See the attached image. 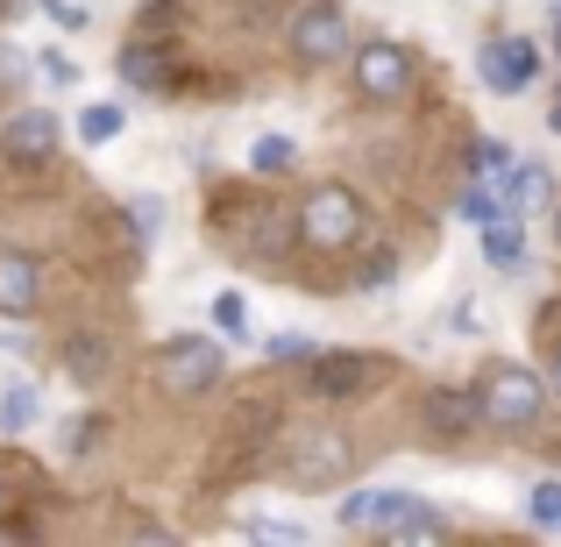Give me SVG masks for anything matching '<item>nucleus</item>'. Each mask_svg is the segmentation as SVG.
<instances>
[{
	"instance_id": "1",
	"label": "nucleus",
	"mask_w": 561,
	"mask_h": 547,
	"mask_svg": "<svg viewBox=\"0 0 561 547\" xmlns=\"http://www.w3.org/2000/svg\"><path fill=\"white\" fill-rule=\"evenodd\" d=\"M299 235H306L313 249H348V242L363 235V200H356L348 185H320L313 200L299 206Z\"/></svg>"
},
{
	"instance_id": "2",
	"label": "nucleus",
	"mask_w": 561,
	"mask_h": 547,
	"mask_svg": "<svg viewBox=\"0 0 561 547\" xmlns=\"http://www.w3.org/2000/svg\"><path fill=\"white\" fill-rule=\"evenodd\" d=\"M477 71H483L491 93H526L540 79V43L534 36H491L477 50Z\"/></svg>"
},
{
	"instance_id": "3",
	"label": "nucleus",
	"mask_w": 561,
	"mask_h": 547,
	"mask_svg": "<svg viewBox=\"0 0 561 547\" xmlns=\"http://www.w3.org/2000/svg\"><path fill=\"white\" fill-rule=\"evenodd\" d=\"M214 377H220V349L214 342H171V349H157V391L199 398V391H214Z\"/></svg>"
},
{
	"instance_id": "4",
	"label": "nucleus",
	"mask_w": 561,
	"mask_h": 547,
	"mask_svg": "<svg viewBox=\"0 0 561 547\" xmlns=\"http://www.w3.org/2000/svg\"><path fill=\"white\" fill-rule=\"evenodd\" d=\"M540 398H548V391H540L526 369H491V384H483V412H491L497 426H534Z\"/></svg>"
},
{
	"instance_id": "5",
	"label": "nucleus",
	"mask_w": 561,
	"mask_h": 547,
	"mask_svg": "<svg viewBox=\"0 0 561 547\" xmlns=\"http://www.w3.org/2000/svg\"><path fill=\"white\" fill-rule=\"evenodd\" d=\"M356 86H363L370 100H398V93L412 86V57L398 50V43H370V50L356 57Z\"/></svg>"
},
{
	"instance_id": "6",
	"label": "nucleus",
	"mask_w": 561,
	"mask_h": 547,
	"mask_svg": "<svg viewBox=\"0 0 561 547\" xmlns=\"http://www.w3.org/2000/svg\"><path fill=\"white\" fill-rule=\"evenodd\" d=\"M291 50H306L313 65L342 57V50H348V29H342V14H334V8H306L299 22H291Z\"/></svg>"
},
{
	"instance_id": "7",
	"label": "nucleus",
	"mask_w": 561,
	"mask_h": 547,
	"mask_svg": "<svg viewBox=\"0 0 561 547\" xmlns=\"http://www.w3.org/2000/svg\"><path fill=\"white\" fill-rule=\"evenodd\" d=\"M50 150H57V122L43 107H28V114L8 122V157L14 164H50Z\"/></svg>"
},
{
	"instance_id": "8",
	"label": "nucleus",
	"mask_w": 561,
	"mask_h": 547,
	"mask_svg": "<svg viewBox=\"0 0 561 547\" xmlns=\"http://www.w3.org/2000/svg\"><path fill=\"white\" fill-rule=\"evenodd\" d=\"M448 534V520H440L426 498H412V491H398V505H391V520H383V540H440Z\"/></svg>"
},
{
	"instance_id": "9",
	"label": "nucleus",
	"mask_w": 561,
	"mask_h": 547,
	"mask_svg": "<svg viewBox=\"0 0 561 547\" xmlns=\"http://www.w3.org/2000/svg\"><path fill=\"white\" fill-rule=\"evenodd\" d=\"M483 257H491L497 271H519V263H526V220H519V206H505V214L483 228Z\"/></svg>"
},
{
	"instance_id": "10",
	"label": "nucleus",
	"mask_w": 561,
	"mask_h": 547,
	"mask_svg": "<svg viewBox=\"0 0 561 547\" xmlns=\"http://www.w3.org/2000/svg\"><path fill=\"white\" fill-rule=\"evenodd\" d=\"M391 505H398V491H348L334 520H342V534H383Z\"/></svg>"
},
{
	"instance_id": "11",
	"label": "nucleus",
	"mask_w": 561,
	"mask_h": 547,
	"mask_svg": "<svg viewBox=\"0 0 561 547\" xmlns=\"http://www.w3.org/2000/svg\"><path fill=\"white\" fill-rule=\"evenodd\" d=\"M342 463H348V441L342 434H313L306 455H291V477H299V483H328Z\"/></svg>"
},
{
	"instance_id": "12",
	"label": "nucleus",
	"mask_w": 561,
	"mask_h": 547,
	"mask_svg": "<svg viewBox=\"0 0 561 547\" xmlns=\"http://www.w3.org/2000/svg\"><path fill=\"white\" fill-rule=\"evenodd\" d=\"M0 314H36V263L28 257H0Z\"/></svg>"
},
{
	"instance_id": "13",
	"label": "nucleus",
	"mask_w": 561,
	"mask_h": 547,
	"mask_svg": "<svg viewBox=\"0 0 561 547\" xmlns=\"http://www.w3.org/2000/svg\"><path fill=\"white\" fill-rule=\"evenodd\" d=\"M426 420H434V434H469V426H477V420H491V412H483V398L434 391V398H426Z\"/></svg>"
},
{
	"instance_id": "14",
	"label": "nucleus",
	"mask_w": 561,
	"mask_h": 547,
	"mask_svg": "<svg viewBox=\"0 0 561 547\" xmlns=\"http://www.w3.org/2000/svg\"><path fill=\"white\" fill-rule=\"evenodd\" d=\"M363 384V356H313V398H348Z\"/></svg>"
},
{
	"instance_id": "15",
	"label": "nucleus",
	"mask_w": 561,
	"mask_h": 547,
	"mask_svg": "<svg viewBox=\"0 0 561 547\" xmlns=\"http://www.w3.org/2000/svg\"><path fill=\"white\" fill-rule=\"evenodd\" d=\"M122 79H128V86H142V93L171 86V65H164V50H157V43H128V50H122Z\"/></svg>"
},
{
	"instance_id": "16",
	"label": "nucleus",
	"mask_w": 561,
	"mask_h": 547,
	"mask_svg": "<svg viewBox=\"0 0 561 547\" xmlns=\"http://www.w3.org/2000/svg\"><path fill=\"white\" fill-rule=\"evenodd\" d=\"M28 426H36V384L8 377L0 384V434H28Z\"/></svg>"
},
{
	"instance_id": "17",
	"label": "nucleus",
	"mask_w": 561,
	"mask_h": 547,
	"mask_svg": "<svg viewBox=\"0 0 561 547\" xmlns=\"http://www.w3.org/2000/svg\"><path fill=\"white\" fill-rule=\"evenodd\" d=\"M234 242H242L249 257H271V249L291 242V220H285V214H249L242 228H234Z\"/></svg>"
},
{
	"instance_id": "18",
	"label": "nucleus",
	"mask_w": 561,
	"mask_h": 547,
	"mask_svg": "<svg viewBox=\"0 0 561 547\" xmlns=\"http://www.w3.org/2000/svg\"><path fill=\"white\" fill-rule=\"evenodd\" d=\"M122 128H128V107H122V100H93V107L79 114V136L85 143H114Z\"/></svg>"
},
{
	"instance_id": "19",
	"label": "nucleus",
	"mask_w": 561,
	"mask_h": 547,
	"mask_svg": "<svg viewBox=\"0 0 561 547\" xmlns=\"http://www.w3.org/2000/svg\"><path fill=\"white\" fill-rule=\"evenodd\" d=\"M249 164H256L263 179H285V171L299 164V143H291V136H256V150H249Z\"/></svg>"
},
{
	"instance_id": "20",
	"label": "nucleus",
	"mask_w": 561,
	"mask_h": 547,
	"mask_svg": "<svg viewBox=\"0 0 561 547\" xmlns=\"http://www.w3.org/2000/svg\"><path fill=\"white\" fill-rule=\"evenodd\" d=\"M526 512H534V526L561 534V483H554V477H548V483H534V491H526Z\"/></svg>"
},
{
	"instance_id": "21",
	"label": "nucleus",
	"mask_w": 561,
	"mask_h": 547,
	"mask_svg": "<svg viewBox=\"0 0 561 547\" xmlns=\"http://www.w3.org/2000/svg\"><path fill=\"white\" fill-rule=\"evenodd\" d=\"M497 214H505V200H497V192H491V185H483V179H477V185H469V192H462V220H469V228H491V220H497Z\"/></svg>"
},
{
	"instance_id": "22",
	"label": "nucleus",
	"mask_w": 561,
	"mask_h": 547,
	"mask_svg": "<svg viewBox=\"0 0 561 547\" xmlns=\"http://www.w3.org/2000/svg\"><path fill=\"white\" fill-rule=\"evenodd\" d=\"M214 328L234 334V342H249V299H242V292H220V299H214Z\"/></svg>"
},
{
	"instance_id": "23",
	"label": "nucleus",
	"mask_w": 561,
	"mask_h": 547,
	"mask_svg": "<svg viewBox=\"0 0 561 547\" xmlns=\"http://www.w3.org/2000/svg\"><path fill=\"white\" fill-rule=\"evenodd\" d=\"M128 220H136V235L150 242V235L164 228V200H157V192H136V200H128Z\"/></svg>"
},
{
	"instance_id": "24",
	"label": "nucleus",
	"mask_w": 561,
	"mask_h": 547,
	"mask_svg": "<svg viewBox=\"0 0 561 547\" xmlns=\"http://www.w3.org/2000/svg\"><path fill=\"white\" fill-rule=\"evenodd\" d=\"M263 356H271V363H313L320 349L306 342V334H271V342H263Z\"/></svg>"
},
{
	"instance_id": "25",
	"label": "nucleus",
	"mask_w": 561,
	"mask_h": 547,
	"mask_svg": "<svg viewBox=\"0 0 561 547\" xmlns=\"http://www.w3.org/2000/svg\"><path fill=\"white\" fill-rule=\"evenodd\" d=\"M0 86H28V57H22V43H0Z\"/></svg>"
},
{
	"instance_id": "26",
	"label": "nucleus",
	"mask_w": 561,
	"mask_h": 547,
	"mask_svg": "<svg viewBox=\"0 0 561 547\" xmlns=\"http://www.w3.org/2000/svg\"><path fill=\"white\" fill-rule=\"evenodd\" d=\"M36 71H43L50 86H79V65H71L65 50H43V57H36Z\"/></svg>"
},
{
	"instance_id": "27",
	"label": "nucleus",
	"mask_w": 561,
	"mask_h": 547,
	"mask_svg": "<svg viewBox=\"0 0 561 547\" xmlns=\"http://www.w3.org/2000/svg\"><path fill=\"white\" fill-rule=\"evenodd\" d=\"M242 534H256V540H306V526L299 520H249Z\"/></svg>"
},
{
	"instance_id": "28",
	"label": "nucleus",
	"mask_w": 561,
	"mask_h": 547,
	"mask_svg": "<svg viewBox=\"0 0 561 547\" xmlns=\"http://www.w3.org/2000/svg\"><path fill=\"white\" fill-rule=\"evenodd\" d=\"M391 277H398V257H391V249H377V257L363 263V285H370V292H383Z\"/></svg>"
},
{
	"instance_id": "29",
	"label": "nucleus",
	"mask_w": 561,
	"mask_h": 547,
	"mask_svg": "<svg viewBox=\"0 0 561 547\" xmlns=\"http://www.w3.org/2000/svg\"><path fill=\"white\" fill-rule=\"evenodd\" d=\"M43 14H50L57 29H85V8H79V0H43Z\"/></svg>"
},
{
	"instance_id": "30",
	"label": "nucleus",
	"mask_w": 561,
	"mask_h": 547,
	"mask_svg": "<svg viewBox=\"0 0 561 547\" xmlns=\"http://www.w3.org/2000/svg\"><path fill=\"white\" fill-rule=\"evenodd\" d=\"M71 363H79V377H93V369H100V342H79V349H71Z\"/></svg>"
},
{
	"instance_id": "31",
	"label": "nucleus",
	"mask_w": 561,
	"mask_h": 547,
	"mask_svg": "<svg viewBox=\"0 0 561 547\" xmlns=\"http://www.w3.org/2000/svg\"><path fill=\"white\" fill-rule=\"evenodd\" d=\"M548 128H554V136H561V100H554V114H548Z\"/></svg>"
},
{
	"instance_id": "32",
	"label": "nucleus",
	"mask_w": 561,
	"mask_h": 547,
	"mask_svg": "<svg viewBox=\"0 0 561 547\" xmlns=\"http://www.w3.org/2000/svg\"><path fill=\"white\" fill-rule=\"evenodd\" d=\"M554 391H561V349H554Z\"/></svg>"
},
{
	"instance_id": "33",
	"label": "nucleus",
	"mask_w": 561,
	"mask_h": 547,
	"mask_svg": "<svg viewBox=\"0 0 561 547\" xmlns=\"http://www.w3.org/2000/svg\"><path fill=\"white\" fill-rule=\"evenodd\" d=\"M14 8H22V0H8V14H14Z\"/></svg>"
},
{
	"instance_id": "34",
	"label": "nucleus",
	"mask_w": 561,
	"mask_h": 547,
	"mask_svg": "<svg viewBox=\"0 0 561 547\" xmlns=\"http://www.w3.org/2000/svg\"><path fill=\"white\" fill-rule=\"evenodd\" d=\"M554 235H561V228H554Z\"/></svg>"
}]
</instances>
